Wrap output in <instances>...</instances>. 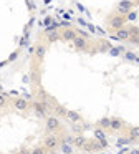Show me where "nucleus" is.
Returning <instances> with one entry per match:
<instances>
[{
    "label": "nucleus",
    "instance_id": "1a4fd4ad",
    "mask_svg": "<svg viewBox=\"0 0 139 154\" xmlns=\"http://www.w3.org/2000/svg\"><path fill=\"white\" fill-rule=\"evenodd\" d=\"M122 128H124V121L121 118H111V128H109L111 133H119Z\"/></svg>",
    "mask_w": 139,
    "mask_h": 154
},
{
    "label": "nucleus",
    "instance_id": "a878e982",
    "mask_svg": "<svg viewBox=\"0 0 139 154\" xmlns=\"http://www.w3.org/2000/svg\"><path fill=\"white\" fill-rule=\"evenodd\" d=\"M129 154H139V149H131V152Z\"/></svg>",
    "mask_w": 139,
    "mask_h": 154
},
{
    "label": "nucleus",
    "instance_id": "a211bd4d",
    "mask_svg": "<svg viewBox=\"0 0 139 154\" xmlns=\"http://www.w3.org/2000/svg\"><path fill=\"white\" fill-rule=\"evenodd\" d=\"M30 154H46V149H45V146H36L32 149Z\"/></svg>",
    "mask_w": 139,
    "mask_h": 154
},
{
    "label": "nucleus",
    "instance_id": "bb28decb",
    "mask_svg": "<svg viewBox=\"0 0 139 154\" xmlns=\"http://www.w3.org/2000/svg\"><path fill=\"white\" fill-rule=\"evenodd\" d=\"M134 4H136V5H139V0H134Z\"/></svg>",
    "mask_w": 139,
    "mask_h": 154
},
{
    "label": "nucleus",
    "instance_id": "4468645a",
    "mask_svg": "<svg viewBox=\"0 0 139 154\" xmlns=\"http://www.w3.org/2000/svg\"><path fill=\"white\" fill-rule=\"evenodd\" d=\"M131 7H132V4H129V2H122V4L118 5V14L119 15H126L128 12H131Z\"/></svg>",
    "mask_w": 139,
    "mask_h": 154
},
{
    "label": "nucleus",
    "instance_id": "f8f14e48",
    "mask_svg": "<svg viewBox=\"0 0 139 154\" xmlns=\"http://www.w3.org/2000/svg\"><path fill=\"white\" fill-rule=\"evenodd\" d=\"M128 139L129 141H137L139 139V124H137V126H131V128H129Z\"/></svg>",
    "mask_w": 139,
    "mask_h": 154
},
{
    "label": "nucleus",
    "instance_id": "dca6fc26",
    "mask_svg": "<svg viewBox=\"0 0 139 154\" xmlns=\"http://www.w3.org/2000/svg\"><path fill=\"white\" fill-rule=\"evenodd\" d=\"M98 126L104 128V129H109V128H111V118H101V119L98 121Z\"/></svg>",
    "mask_w": 139,
    "mask_h": 154
},
{
    "label": "nucleus",
    "instance_id": "5701e85b",
    "mask_svg": "<svg viewBox=\"0 0 139 154\" xmlns=\"http://www.w3.org/2000/svg\"><path fill=\"white\" fill-rule=\"evenodd\" d=\"M128 42H131V43L139 45V37H129V40H128Z\"/></svg>",
    "mask_w": 139,
    "mask_h": 154
},
{
    "label": "nucleus",
    "instance_id": "2eb2a0df",
    "mask_svg": "<svg viewBox=\"0 0 139 154\" xmlns=\"http://www.w3.org/2000/svg\"><path fill=\"white\" fill-rule=\"evenodd\" d=\"M66 118H68L71 123H78L79 119H81V114L79 113H76V111H71V109H68V114H66Z\"/></svg>",
    "mask_w": 139,
    "mask_h": 154
},
{
    "label": "nucleus",
    "instance_id": "f3484780",
    "mask_svg": "<svg viewBox=\"0 0 139 154\" xmlns=\"http://www.w3.org/2000/svg\"><path fill=\"white\" fill-rule=\"evenodd\" d=\"M86 141H88V139H86L85 136H76L75 139H73V144H75V146H78V147H83Z\"/></svg>",
    "mask_w": 139,
    "mask_h": 154
},
{
    "label": "nucleus",
    "instance_id": "f257e3e1",
    "mask_svg": "<svg viewBox=\"0 0 139 154\" xmlns=\"http://www.w3.org/2000/svg\"><path fill=\"white\" fill-rule=\"evenodd\" d=\"M126 20L128 18L124 17V15H119V14H116V15H113V17H109V20H108V28H109V32H118V30H121V28H124V25H126Z\"/></svg>",
    "mask_w": 139,
    "mask_h": 154
},
{
    "label": "nucleus",
    "instance_id": "9b49d317",
    "mask_svg": "<svg viewBox=\"0 0 139 154\" xmlns=\"http://www.w3.org/2000/svg\"><path fill=\"white\" fill-rule=\"evenodd\" d=\"M73 43H75L76 50H88V40H86V38H83V37H79V35L75 38V42H73Z\"/></svg>",
    "mask_w": 139,
    "mask_h": 154
},
{
    "label": "nucleus",
    "instance_id": "39448f33",
    "mask_svg": "<svg viewBox=\"0 0 139 154\" xmlns=\"http://www.w3.org/2000/svg\"><path fill=\"white\" fill-rule=\"evenodd\" d=\"M12 106L18 111H26L32 104H30L25 98H15V100H12Z\"/></svg>",
    "mask_w": 139,
    "mask_h": 154
},
{
    "label": "nucleus",
    "instance_id": "6e6552de",
    "mask_svg": "<svg viewBox=\"0 0 139 154\" xmlns=\"http://www.w3.org/2000/svg\"><path fill=\"white\" fill-rule=\"evenodd\" d=\"M78 37V33H76L73 28H65V30L61 32V35H60V38L65 42H75V38Z\"/></svg>",
    "mask_w": 139,
    "mask_h": 154
},
{
    "label": "nucleus",
    "instance_id": "aec40b11",
    "mask_svg": "<svg viewBox=\"0 0 139 154\" xmlns=\"http://www.w3.org/2000/svg\"><path fill=\"white\" fill-rule=\"evenodd\" d=\"M8 104V100H7L5 94H0V108H5Z\"/></svg>",
    "mask_w": 139,
    "mask_h": 154
},
{
    "label": "nucleus",
    "instance_id": "393cba45",
    "mask_svg": "<svg viewBox=\"0 0 139 154\" xmlns=\"http://www.w3.org/2000/svg\"><path fill=\"white\" fill-rule=\"evenodd\" d=\"M30 152H32V151H28V149H22L18 154H30Z\"/></svg>",
    "mask_w": 139,
    "mask_h": 154
},
{
    "label": "nucleus",
    "instance_id": "f03ea898",
    "mask_svg": "<svg viewBox=\"0 0 139 154\" xmlns=\"http://www.w3.org/2000/svg\"><path fill=\"white\" fill-rule=\"evenodd\" d=\"M103 147H104V146L101 144V141H96V139H88V141L85 143V146L81 147V149L85 151V152H89V154H91V152H99V151H101Z\"/></svg>",
    "mask_w": 139,
    "mask_h": 154
},
{
    "label": "nucleus",
    "instance_id": "b1692460",
    "mask_svg": "<svg viewBox=\"0 0 139 154\" xmlns=\"http://www.w3.org/2000/svg\"><path fill=\"white\" fill-rule=\"evenodd\" d=\"M61 151H63V152H66V154H70L73 149H71L70 146H61Z\"/></svg>",
    "mask_w": 139,
    "mask_h": 154
},
{
    "label": "nucleus",
    "instance_id": "4be33fe9",
    "mask_svg": "<svg viewBox=\"0 0 139 154\" xmlns=\"http://www.w3.org/2000/svg\"><path fill=\"white\" fill-rule=\"evenodd\" d=\"M46 33H48V40L50 42H55L56 38H58V35H56V33H51V32H46Z\"/></svg>",
    "mask_w": 139,
    "mask_h": 154
},
{
    "label": "nucleus",
    "instance_id": "ddd939ff",
    "mask_svg": "<svg viewBox=\"0 0 139 154\" xmlns=\"http://www.w3.org/2000/svg\"><path fill=\"white\" fill-rule=\"evenodd\" d=\"M53 113L58 118H65L66 114H68V109H66L65 106H61V104H55V106H53Z\"/></svg>",
    "mask_w": 139,
    "mask_h": 154
},
{
    "label": "nucleus",
    "instance_id": "7ed1b4c3",
    "mask_svg": "<svg viewBox=\"0 0 139 154\" xmlns=\"http://www.w3.org/2000/svg\"><path fill=\"white\" fill-rule=\"evenodd\" d=\"M45 128H46V131H50V133H55V131H58L60 128H61V123H60V119H58V116H48L46 118V121H45Z\"/></svg>",
    "mask_w": 139,
    "mask_h": 154
},
{
    "label": "nucleus",
    "instance_id": "20e7f679",
    "mask_svg": "<svg viewBox=\"0 0 139 154\" xmlns=\"http://www.w3.org/2000/svg\"><path fill=\"white\" fill-rule=\"evenodd\" d=\"M58 136L56 134H48V136H45V139H43V146H45L46 151H53L58 147Z\"/></svg>",
    "mask_w": 139,
    "mask_h": 154
},
{
    "label": "nucleus",
    "instance_id": "6ab92c4d",
    "mask_svg": "<svg viewBox=\"0 0 139 154\" xmlns=\"http://www.w3.org/2000/svg\"><path fill=\"white\" fill-rule=\"evenodd\" d=\"M129 35L131 37H139V27H129Z\"/></svg>",
    "mask_w": 139,
    "mask_h": 154
},
{
    "label": "nucleus",
    "instance_id": "412c9836",
    "mask_svg": "<svg viewBox=\"0 0 139 154\" xmlns=\"http://www.w3.org/2000/svg\"><path fill=\"white\" fill-rule=\"evenodd\" d=\"M128 143H131V141L128 139V136H126V137H119V139H118V146H124V144H128Z\"/></svg>",
    "mask_w": 139,
    "mask_h": 154
},
{
    "label": "nucleus",
    "instance_id": "9d476101",
    "mask_svg": "<svg viewBox=\"0 0 139 154\" xmlns=\"http://www.w3.org/2000/svg\"><path fill=\"white\" fill-rule=\"evenodd\" d=\"M45 53H46V47L43 43H38V45H36V48H35V57H36V60H38V63H42V61H43Z\"/></svg>",
    "mask_w": 139,
    "mask_h": 154
},
{
    "label": "nucleus",
    "instance_id": "423d86ee",
    "mask_svg": "<svg viewBox=\"0 0 139 154\" xmlns=\"http://www.w3.org/2000/svg\"><path fill=\"white\" fill-rule=\"evenodd\" d=\"M129 37H131V35H129V30L126 27L121 28V30H118V32H114V33L111 35L113 40H119V42H128Z\"/></svg>",
    "mask_w": 139,
    "mask_h": 154
},
{
    "label": "nucleus",
    "instance_id": "0eeeda50",
    "mask_svg": "<svg viewBox=\"0 0 139 154\" xmlns=\"http://www.w3.org/2000/svg\"><path fill=\"white\" fill-rule=\"evenodd\" d=\"M32 108L35 111V114L38 118H45L46 116V106L42 103V101H36V103H32Z\"/></svg>",
    "mask_w": 139,
    "mask_h": 154
}]
</instances>
